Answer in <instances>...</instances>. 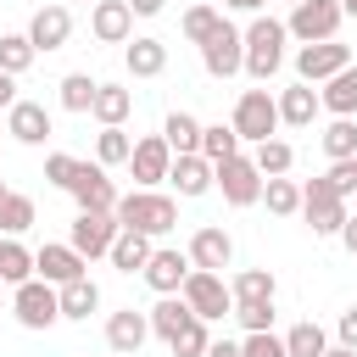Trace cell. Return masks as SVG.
Returning a JSON list of instances; mask_svg holds the SVG:
<instances>
[{
  "label": "cell",
  "instance_id": "cell-1",
  "mask_svg": "<svg viewBox=\"0 0 357 357\" xmlns=\"http://www.w3.org/2000/svg\"><path fill=\"white\" fill-rule=\"evenodd\" d=\"M117 223H123L128 234H151V240H162V234L178 223V201L162 195V190H128V195L117 201Z\"/></svg>",
  "mask_w": 357,
  "mask_h": 357
},
{
  "label": "cell",
  "instance_id": "cell-2",
  "mask_svg": "<svg viewBox=\"0 0 357 357\" xmlns=\"http://www.w3.org/2000/svg\"><path fill=\"white\" fill-rule=\"evenodd\" d=\"M284 39H290V28L279 17H251V28H245V73L257 84H268L284 67Z\"/></svg>",
  "mask_w": 357,
  "mask_h": 357
},
{
  "label": "cell",
  "instance_id": "cell-3",
  "mask_svg": "<svg viewBox=\"0 0 357 357\" xmlns=\"http://www.w3.org/2000/svg\"><path fill=\"white\" fill-rule=\"evenodd\" d=\"M234 134H240V145L251 139V145H262V139H279V95H268V89H240V100H234Z\"/></svg>",
  "mask_w": 357,
  "mask_h": 357
},
{
  "label": "cell",
  "instance_id": "cell-4",
  "mask_svg": "<svg viewBox=\"0 0 357 357\" xmlns=\"http://www.w3.org/2000/svg\"><path fill=\"white\" fill-rule=\"evenodd\" d=\"M301 218H307V229L312 234H324V240H335L340 229H346V218H351V206L335 195V184L318 173V178H307L301 184Z\"/></svg>",
  "mask_w": 357,
  "mask_h": 357
},
{
  "label": "cell",
  "instance_id": "cell-5",
  "mask_svg": "<svg viewBox=\"0 0 357 357\" xmlns=\"http://www.w3.org/2000/svg\"><path fill=\"white\" fill-rule=\"evenodd\" d=\"M11 318L22 324V329H50L56 318H61V290L56 284H45V279H28V284H17L11 290Z\"/></svg>",
  "mask_w": 357,
  "mask_h": 357
},
{
  "label": "cell",
  "instance_id": "cell-6",
  "mask_svg": "<svg viewBox=\"0 0 357 357\" xmlns=\"http://www.w3.org/2000/svg\"><path fill=\"white\" fill-rule=\"evenodd\" d=\"M340 22H346L340 0H301V6H290V17H284L290 39H301V45H324V39H335Z\"/></svg>",
  "mask_w": 357,
  "mask_h": 357
},
{
  "label": "cell",
  "instance_id": "cell-7",
  "mask_svg": "<svg viewBox=\"0 0 357 357\" xmlns=\"http://www.w3.org/2000/svg\"><path fill=\"white\" fill-rule=\"evenodd\" d=\"M184 301H190V312L201 318V324H212V318H234V290H229V279L223 273H190L184 279V290H178Z\"/></svg>",
  "mask_w": 357,
  "mask_h": 357
},
{
  "label": "cell",
  "instance_id": "cell-8",
  "mask_svg": "<svg viewBox=\"0 0 357 357\" xmlns=\"http://www.w3.org/2000/svg\"><path fill=\"white\" fill-rule=\"evenodd\" d=\"M201 67H206V78H234V73H245V28H234V22L223 17V28L201 45Z\"/></svg>",
  "mask_w": 357,
  "mask_h": 357
},
{
  "label": "cell",
  "instance_id": "cell-9",
  "mask_svg": "<svg viewBox=\"0 0 357 357\" xmlns=\"http://www.w3.org/2000/svg\"><path fill=\"white\" fill-rule=\"evenodd\" d=\"M117 234H123L117 212H78V218H73V234H67V245H73V251L89 262V257H112Z\"/></svg>",
  "mask_w": 357,
  "mask_h": 357
},
{
  "label": "cell",
  "instance_id": "cell-10",
  "mask_svg": "<svg viewBox=\"0 0 357 357\" xmlns=\"http://www.w3.org/2000/svg\"><path fill=\"white\" fill-rule=\"evenodd\" d=\"M212 178H218L212 190H223L229 206H257V201H262V173H257L251 156H229V162H218Z\"/></svg>",
  "mask_w": 357,
  "mask_h": 357
},
{
  "label": "cell",
  "instance_id": "cell-11",
  "mask_svg": "<svg viewBox=\"0 0 357 357\" xmlns=\"http://www.w3.org/2000/svg\"><path fill=\"white\" fill-rule=\"evenodd\" d=\"M346 67H351V45H340V39H324V45H301L296 50V78L301 84H329Z\"/></svg>",
  "mask_w": 357,
  "mask_h": 357
},
{
  "label": "cell",
  "instance_id": "cell-12",
  "mask_svg": "<svg viewBox=\"0 0 357 357\" xmlns=\"http://www.w3.org/2000/svg\"><path fill=\"white\" fill-rule=\"evenodd\" d=\"M73 201H78V212H117V184H112V173L100 167V162H78V178H73V190H67Z\"/></svg>",
  "mask_w": 357,
  "mask_h": 357
},
{
  "label": "cell",
  "instance_id": "cell-13",
  "mask_svg": "<svg viewBox=\"0 0 357 357\" xmlns=\"http://www.w3.org/2000/svg\"><path fill=\"white\" fill-rule=\"evenodd\" d=\"M128 173H134V184H139V190H156V184L173 173V151H167V139H162V134H145V139H134Z\"/></svg>",
  "mask_w": 357,
  "mask_h": 357
},
{
  "label": "cell",
  "instance_id": "cell-14",
  "mask_svg": "<svg viewBox=\"0 0 357 357\" xmlns=\"http://www.w3.org/2000/svg\"><path fill=\"white\" fill-rule=\"evenodd\" d=\"M190 273H195V268H190V251H173V245H156L139 279H145V284H151L156 296H178Z\"/></svg>",
  "mask_w": 357,
  "mask_h": 357
},
{
  "label": "cell",
  "instance_id": "cell-15",
  "mask_svg": "<svg viewBox=\"0 0 357 357\" xmlns=\"http://www.w3.org/2000/svg\"><path fill=\"white\" fill-rule=\"evenodd\" d=\"M229 262H234V240H229V229L206 223V229L190 234V268H201V273H223Z\"/></svg>",
  "mask_w": 357,
  "mask_h": 357
},
{
  "label": "cell",
  "instance_id": "cell-16",
  "mask_svg": "<svg viewBox=\"0 0 357 357\" xmlns=\"http://www.w3.org/2000/svg\"><path fill=\"white\" fill-rule=\"evenodd\" d=\"M89 33H95L100 45H128V39H134V11H128V0H95V6H89Z\"/></svg>",
  "mask_w": 357,
  "mask_h": 357
},
{
  "label": "cell",
  "instance_id": "cell-17",
  "mask_svg": "<svg viewBox=\"0 0 357 357\" xmlns=\"http://www.w3.org/2000/svg\"><path fill=\"white\" fill-rule=\"evenodd\" d=\"M84 268H89V262H84L73 245H39V251H33V279H45V284H56V290L73 284V279H84Z\"/></svg>",
  "mask_w": 357,
  "mask_h": 357
},
{
  "label": "cell",
  "instance_id": "cell-18",
  "mask_svg": "<svg viewBox=\"0 0 357 357\" xmlns=\"http://www.w3.org/2000/svg\"><path fill=\"white\" fill-rule=\"evenodd\" d=\"M145 340H151V312L123 307V312H112V318H106V346H112L117 357H134Z\"/></svg>",
  "mask_w": 357,
  "mask_h": 357
},
{
  "label": "cell",
  "instance_id": "cell-19",
  "mask_svg": "<svg viewBox=\"0 0 357 357\" xmlns=\"http://www.w3.org/2000/svg\"><path fill=\"white\" fill-rule=\"evenodd\" d=\"M28 39H33V50H61L73 39V11L67 6H39L28 17Z\"/></svg>",
  "mask_w": 357,
  "mask_h": 357
},
{
  "label": "cell",
  "instance_id": "cell-20",
  "mask_svg": "<svg viewBox=\"0 0 357 357\" xmlns=\"http://www.w3.org/2000/svg\"><path fill=\"white\" fill-rule=\"evenodd\" d=\"M6 134H11L17 145H45V139H50V112H45L39 100H17V106L6 112Z\"/></svg>",
  "mask_w": 357,
  "mask_h": 357
},
{
  "label": "cell",
  "instance_id": "cell-21",
  "mask_svg": "<svg viewBox=\"0 0 357 357\" xmlns=\"http://www.w3.org/2000/svg\"><path fill=\"white\" fill-rule=\"evenodd\" d=\"M324 112V100H318V89L312 84H290V89H279V123L284 128H312V117Z\"/></svg>",
  "mask_w": 357,
  "mask_h": 357
},
{
  "label": "cell",
  "instance_id": "cell-22",
  "mask_svg": "<svg viewBox=\"0 0 357 357\" xmlns=\"http://www.w3.org/2000/svg\"><path fill=\"white\" fill-rule=\"evenodd\" d=\"M123 61H128L134 78H162V73H167V45L151 39V33H139V39L123 45Z\"/></svg>",
  "mask_w": 357,
  "mask_h": 357
},
{
  "label": "cell",
  "instance_id": "cell-23",
  "mask_svg": "<svg viewBox=\"0 0 357 357\" xmlns=\"http://www.w3.org/2000/svg\"><path fill=\"white\" fill-rule=\"evenodd\" d=\"M167 184H173L184 201H195V195H206L218 178H212V162H206V156H173V173H167Z\"/></svg>",
  "mask_w": 357,
  "mask_h": 357
},
{
  "label": "cell",
  "instance_id": "cell-24",
  "mask_svg": "<svg viewBox=\"0 0 357 357\" xmlns=\"http://www.w3.org/2000/svg\"><path fill=\"white\" fill-rule=\"evenodd\" d=\"M318 100H324L329 117H357V61H351L346 73H335V78L318 89Z\"/></svg>",
  "mask_w": 357,
  "mask_h": 357
},
{
  "label": "cell",
  "instance_id": "cell-25",
  "mask_svg": "<svg viewBox=\"0 0 357 357\" xmlns=\"http://www.w3.org/2000/svg\"><path fill=\"white\" fill-rule=\"evenodd\" d=\"M134 112V95L123 89V84H100L95 89V106H89V117L100 123V128H123V117Z\"/></svg>",
  "mask_w": 357,
  "mask_h": 357
},
{
  "label": "cell",
  "instance_id": "cell-26",
  "mask_svg": "<svg viewBox=\"0 0 357 357\" xmlns=\"http://www.w3.org/2000/svg\"><path fill=\"white\" fill-rule=\"evenodd\" d=\"M162 139H167V151H173V156H201V123H195L190 112H167Z\"/></svg>",
  "mask_w": 357,
  "mask_h": 357
},
{
  "label": "cell",
  "instance_id": "cell-27",
  "mask_svg": "<svg viewBox=\"0 0 357 357\" xmlns=\"http://www.w3.org/2000/svg\"><path fill=\"white\" fill-rule=\"evenodd\" d=\"M100 307V284L84 273V279H73V284H61V318H73V324H89V312Z\"/></svg>",
  "mask_w": 357,
  "mask_h": 357
},
{
  "label": "cell",
  "instance_id": "cell-28",
  "mask_svg": "<svg viewBox=\"0 0 357 357\" xmlns=\"http://www.w3.org/2000/svg\"><path fill=\"white\" fill-rule=\"evenodd\" d=\"M33 279V251L22 245V240H11V234H0V284H28Z\"/></svg>",
  "mask_w": 357,
  "mask_h": 357
},
{
  "label": "cell",
  "instance_id": "cell-29",
  "mask_svg": "<svg viewBox=\"0 0 357 357\" xmlns=\"http://www.w3.org/2000/svg\"><path fill=\"white\" fill-rule=\"evenodd\" d=\"M151 251H156V245H151V234H128V229H123V234H117V245H112V268H117V273H145Z\"/></svg>",
  "mask_w": 357,
  "mask_h": 357
},
{
  "label": "cell",
  "instance_id": "cell-30",
  "mask_svg": "<svg viewBox=\"0 0 357 357\" xmlns=\"http://www.w3.org/2000/svg\"><path fill=\"white\" fill-rule=\"evenodd\" d=\"M190 318H195V312H190V301H184V296H156V307H151V335L173 340Z\"/></svg>",
  "mask_w": 357,
  "mask_h": 357
},
{
  "label": "cell",
  "instance_id": "cell-31",
  "mask_svg": "<svg viewBox=\"0 0 357 357\" xmlns=\"http://www.w3.org/2000/svg\"><path fill=\"white\" fill-rule=\"evenodd\" d=\"M201 156L218 167V162H229V156H240V134H234V123H201Z\"/></svg>",
  "mask_w": 357,
  "mask_h": 357
},
{
  "label": "cell",
  "instance_id": "cell-32",
  "mask_svg": "<svg viewBox=\"0 0 357 357\" xmlns=\"http://www.w3.org/2000/svg\"><path fill=\"white\" fill-rule=\"evenodd\" d=\"M229 290H234V301H273L279 279H273L268 268H240V273L229 279Z\"/></svg>",
  "mask_w": 357,
  "mask_h": 357
},
{
  "label": "cell",
  "instance_id": "cell-33",
  "mask_svg": "<svg viewBox=\"0 0 357 357\" xmlns=\"http://www.w3.org/2000/svg\"><path fill=\"white\" fill-rule=\"evenodd\" d=\"M318 139H324V156L329 162H351L357 156V117H335Z\"/></svg>",
  "mask_w": 357,
  "mask_h": 357
},
{
  "label": "cell",
  "instance_id": "cell-34",
  "mask_svg": "<svg viewBox=\"0 0 357 357\" xmlns=\"http://www.w3.org/2000/svg\"><path fill=\"white\" fill-rule=\"evenodd\" d=\"M95 89H100V84H95L89 73H67V78L56 84V100H61V112H89V106H95Z\"/></svg>",
  "mask_w": 357,
  "mask_h": 357
},
{
  "label": "cell",
  "instance_id": "cell-35",
  "mask_svg": "<svg viewBox=\"0 0 357 357\" xmlns=\"http://www.w3.org/2000/svg\"><path fill=\"white\" fill-rule=\"evenodd\" d=\"M251 162H257V173H262V178H284V173L296 167V151H290V139H262Z\"/></svg>",
  "mask_w": 357,
  "mask_h": 357
},
{
  "label": "cell",
  "instance_id": "cell-36",
  "mask_svg": "<svg viewBox=\"0 0 357 357\" xmlns=\"http://www.w3.org/2000/svg\"><path fill=\"white\" fill-rule=\"evenodd\" d=\"M262 201L273 218H296L301 212V184L296 178H262Z\"/></svg>",
  "mask_w": 357,
  "mask_h": 357
},
{
  "label": "cell",
  "instance_id": "cell-37",
  "mask_svg": "<svg viewBox=\"0 0 357 357\" xmlns=\"http://www.w3.org/2000/svg\"><path fill=\"white\" fill-rule=\"evenodd\" d=\"M33 39L28 33H0V73H11V78H22L28 67H33Z\"/></svg>",
  "mask_w": 357,
  "mask_h": 357
},
{
  "label": "cell",
  "instance_id": "cell-38",
  "mask_svg": "<svg viewBox=\"0 0 357 357\" xmlns=\"http://www.w3.org/2000/svg\"><path fill=\"white\" fill-rule=\"evenodd\" d=\"M128 156H134V139L123 128H100L95 134V162L100 167H128Z\"/></svg>",
  "mask_w": 357,
  "mask_h": 357
},
{
  "label": "cell",
  "instance_id": "cell-39",
  "mask_svg": "<svg viewBox=\"0 0 357 357\" xmlns=\"http://www.w3.org/2000/svg\"><path fill=\"white\" fill-rule=\"evenodd\" d=\"M33 223V195H22V190H6V201H0V234H22Z\"/></svg>",
  "mask_w": 357,
  "mask_h": 357
},
{
  "label": "cell",
  "instance_id": "cell-40",
  "mask_svg": "<svg viewBox=\"0 0 357 357\" xmlns=\"http://www.w3.org/2000/svg\"><path fill=\"white\" fill-rule=\"evenodd\" d=\"M178 28H184V39H190V45H206V39L223 28V11H218V6H190Z\"/></svg>",
  "mask_w": 357,
  "mask_h": 357
},
{
  "label": "cell",
  "instance_id": "cell-41",
  "mask_svg": "<svg viewBox=\"0 0 357 357\" xmlns=\"http://www.w3.org/2000/svg\"><path fill=\"white\" fill-rule=\"evenodd\" d=\"M284 346H290V357H324V351H329V335H324L312 318H301V324L284 335Z\"/></svg>",
  "mask_w": 357,
  "mask_h": 357
},
{
  "label": "cell",
  "instance_id": "cell-42",
  "mask_svg": "<svg viewBox=\"0 0 357 357\" xmlns=\"http://www.w3.org/2000/svg\"><path fill=\"white\" fill-rule=\"evenodd\" d=\"M206 346H212V335H206V324H201V318H190V324L167 340V351H173V357H206Z\"/></svg>",
  "mask_w": 357,
  "mask_h": 357
},
{
  "label": "cell",
  "instance_id": "cell-43",
  "mask_svg": "<svg viewBox=\"0 0 357 357\" xmlns=\"http://www.w3.org/2000/svg\"><path fill=\"white\" fill-rule=\"evenodd\" d=\"M234 318L245 335H262V329H273V301H234Z\"/></svg>",
  "mask_w": 357,
  "mask_h": 357
},
{
  "label": "cell",
  "instance_id": "cell-44",
  "mask_svg": "<svg viewBox=\"0 0 357 357\" xmlns=\"http://www.w3.org/2000/svg\"><path fill=\"white\" fill-rule=\"evenodd\" d=\"M240 357H290V346H284V335L262 329V335H245L240 340Z\"/></svg>",
  "mask_w": 357,
  "mask_h": 357
},
{
  "label": "cell",
  "instance_id": "cell-45",
  "mask_svg": "<svg viewBox=\"0 0 357 357\" xmlns=\"http://www.w3.org/2000/svg\"><path fill=\"white\" fill-rule=\"evenodd\" d=\"M73 178H78V156H67V151L45 156V184H56V190H73Z\"/></svg>",
  "mask_w": 357,
  "mask_h": 357
},
{
  "label": "cell",
  "instance_id": "cell-46",
  "mask_svg": "<svg viewBox=\"0 0 357 357\" xmlns=\"http://www.w3.org/2000/svg\"><path fill=\"white\" fill-rule=\"evenodd\" d=\"M324 178H329V184H335V195L346 201V195L357 190V156H351V162H329V173H324Z\"/></svg>",
  "mask_w": 357,
  "mask_h": 357
},
{
  "label": "cell",
  "instance_id": "cell-47",
  "mask_svg": "<svg viewBox=\"0 0 357 357\" xmlns=\"http://www.w3.org/2000/svg\"><path fill=\"white\" fill-rule=\"evenodd\" d=\"M335 335H340V346H351V351H357V307H346V312L335 318Z\"/></svg>",
  "mask_w": 357,
  "mask_h": 357
},
{
  "label": "cell",
  "instance_id": "cell-48",
  "mask_svg": "<svg viewBox=\"0 0 357 357\" xmlns=\"http://www.w3.org/2000/svg\"><path fill=\"white\" fill-rule=\"evenodd\" d=\"M17 100H22V95H17V78H11V73H0V112H11Z\"/></svg>",
  "mask_w": 357,
  "mask_h": 357
},
{
  "label": "cell",
  "instance_id": "cell-49",
  "mask_svg": "<svg viewBox=\"0 0 357 357\" xmlns=\"http://www.w3.org/2000/svg\"><path fill=\"white\" fill-rule=\"evenodd\" d=\"M335 240H340V245H346V251H351V257H357V212H351V218H346V229H340V234H335Z\"/></svg>",
  "mask_w": 357,
  "mask_h": 357
},
{
  "label": "cell",
  "instance_id": "cell-50",
  "mask_svg": "<svg viewBox=\"0 0 357 357\" xmlns=\"http://www.w3.org/2000/svg\"><path fill=\"white\" fill-rule=\"evenodd\" d=\"M206 357H240V340H212Z\"/></svg>",
  "mask_w": 357,
  "mask_h": 357
},
{
  "label": "cell",
  "instance_id": "cell-51",
  "mask_svg": "<svg viewBox=\"0 0 357 357\" xmlns=\"http://www.w3.org/2000/svg\"><path fill=\"white\" fill-rule=\"evenodd\" d=\"M162 6H167V0H128V11H134V17H156Z\"/></svg>",
  "mask_w": 357,
  "mask_h": 357
},
{
  "label": "cell",
  "instance_id": "cell-52",
  "mask_svg": "<svg viewBox=\"0 0 357 357\" xmlns=\"http://www.w3.org/2000/svg\"><path fill=\"white\" fill-rule=\"evenodd\" d=\"M223 6H234V11H262L268 0H223Z\"/></svg>",
  "mask_w": 357,
  "mask_h": 357
},
{
  "label": "cell",
  "instance_id": "cell-53",
  "mask_svg": "<svg viewBox=\"0 0 357 357\" xmlns=\"http://www.w3.org/2000/svg\"><path fill=\"white\" fill-rule=\"evenodd\" d=\"M324 357H357V351H351V346H329Z\"/></svg>",
  "mask_w": 357,
  "mask_h": 357
},
{
  "label": "cell",
  "instance_id": "cell-54",
  "mask_svg": "<svg viewBox=\"0 0 357 357\" xmlns=\"http://www.w3.org/2000/svg\"><path fill=\"white\" fill-rule=\"evenodd\" d=\"M340 11H346V17H357V0H340Z\"/></svg>",
  "mask_w": 357,
  "mask_h": 357
},
{
  "label": "cell",
  "instance_id": "cell-55",
  "mask_svg": "<svg viewBox=\"0 0 357 357\" xmlns=\"http://www.w3.org/2000/svg\"><path fill=\"white\" fill-rule=\"evenodd\" d=\"M0 201H6V184H0Z\"/></svg>",
  "mask_w": 357,
  "mask_h": 357
},
{
  "label": "cell",
  "instance_id": "cell-56",
  "mask_svg": "<svg viewBox=\"0 0 357 357\" xmlns=\"http://www.w3.org/2000/svg\"><path fill=\"white\" fill-rule=\"evenodd\" d=\"M0 312H6V301H0Z\"/></svg>",
  "mask_w": 357,
  "mask_h": 357
},
{
  "label": "cell",
  "instance_id": "cell-57",
  "mask_svg": "<svg viewBox=\"0 0 357 357\" xmlns=\"http://www.w3.org/2000/svg\"><path fill=\"white\" fill-rule=\"evenodd\" d=\"M290 6H301V0H290Z\"/></svg>",
  "mask_w": 357,
  "mask_h": 357
},
{
  "label": "cell",
  "instance_id": "cell-58",
  "mask_svg": "<svg viewBox=\"0 0 357 357\" xmlns=\"http://www.w3.org/2000/svg\"><path fill=\"white\" fill-rule=\"evenodd\" d=\"M0 134H6V123H0Z\"/></svg>",
  "mask_w": 357,
  "mask_h": 357
}]
</instances>
